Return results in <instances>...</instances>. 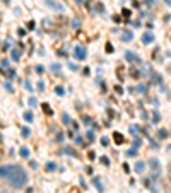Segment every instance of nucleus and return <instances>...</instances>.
Instances as JSON below:
<instances>
[{
    "label": "nucleus",
    "mask_w": 171,
    "mask_h": 193,
    "mask_svg": "<svg viewBox=\"0 0 171 193\" xmlns=\"http://www.w3.org/2000/svg\"><path fill=\"white\" fill-rule=\"evenodd\" d=\"M115 91H116V92H118V94H122V92H123V89H122V87H120V86H116V87H115Z\"/></svg>",
    "instance_id": "c756f323"
},
{
    "label": "nucleus",
    "mask_w": 171,
    "mask_h": 193,
    "mask_svg": "<svg viewBox=\"0 0 171 193\" xmlns=\"http://www.w3.org/2000/svg\"><path fill=\"white\" fill-rule=\"evenodd\" d=\"M38 89L43 91V89H45V84H43V82H39V84H38Z\"/></svg>",
    "instance_id": "f704fd0d"
},
{
    "label": "nucleus",
    "mask_w": 171,
    "mask_h": 193,
    "mask_svg": "<svg viewBox=\"0 0 171 193\" xmlns=\"http://www.w3.org/2000/svg\"><path fill=\"white\" fill-rule=\"evenodd\" d=\"M41 106H43V109H45V113H46V115H51V108H50V104H48V103H43Z\"/></svg>",
    "instance_id": "4468645a"
},
{
    "label": "nucleus",
    "mask_w": 171,
    "mask_h": 193,
    "mask_svg": "<svg viewBox=\"0 0 171 193\" xmlns=\"http://www.w3.org/2000/svg\"><path fill=\"white\" fill-rule=\"evenodd\" d=\"M28 29H34V21H29V28Z\"/></svg>",
    "instance_id": "c9c22d12"
},
{
    "label": "nucleus",
    "mask_w": 171,
    "mask_h": 193,
    "mask_svg": "<svg viewBox=\"0 0 171 193\" xmlns=\"http://www.w3.org/2000/svg\"><path fill=\"white\" fill-rule=\"evenodd\" d=\"M29 164H31V167H33V169H36V167H38V162H34V161H31Z\"/></svg>",
    "instance_id": "72a5a7b5"
},
{
    "label": "nucleus",
    "mask_w": 171,
    "mask_h": 193,
    "mask_svg": "<svg viewBox=\"0 0 171 193\" xmlns=\"http://www.w3.org/2000/svg\"><path fill=\"white\" fill-rule=\"evenodd\" d=\"M149 166H151V183H156V181H159V178H161V164H159V161L156 159V157H152L151 161H149Z\"/></svg>",
    "instance_id": "f03ea898"
},
{
    "label": "nucleus",
    "mask_w": 171,
    "mask_h": 193,
    "mask_svg": "<svg viewBox=\"0 0 171 193\" xmlns=\"http://www.w3.org/2000/svg\"><path fill=\"white\" fill-rule=\"evenodd\" d=\"M3 2H5V3H10V0H3Z\"/></svg>",
    "instance_id": "a19ab883"
},
{
    "label": "nucleus",
    "mask_w": 171,
    "mask_h": 193,
    "mask_svg": "<svg viewBox=\"0 0 171 193\" xmlns=\"http://www.w3.org/2000/svg\"><path fill=\"white\" fill-rule=\"evenodd\" d=\"M55 169H57V166H55L53 162H48L46 164V171H55Z\"/></svg>",
    "instance_id": "412c9836"
},
{
    "label": "nucleus",
    "mask_w": 171,
    "mask_h": 193,
    "mask_svg": "<svg viewBox=\"0 0 171 193\" xmlns=\"http://www.w3.org/2000/svg\"><path fill=\"white\" fill-rule=\"evenodd\" d=\"M113 138H115V144H118V145H122V144L125 142L123 135L120 133V132H115V133H113Z\"/></svg>",
    "instance_id": "423d86ee"
},
{
    "label": "nucleus",
    "mask_w": 171,
    "mask_h": 193,
    "mask_svg": "<svg viewBox=\"0 0 171 193\" xmlns=\"http://www.w3.org/2000/svg\"><path fill=\"white\" fill-rule=\"evenodd\" d=\"M10 55H12V60H14V62H19L21 57H19V51H17V50H12V53H10Z\"/></svg>",
    "instance_id": "dca6fc26"
},
{
    "label": "nucleus",
    "mask_w": 171,
    "mask_h": 193,
    "mask_svg": "<svg viewBox=\"0 0 171 193\" xmlns=\"http://www.w3.org/2000/svg\"><path fill=\"white\" fill-rule=\"evenodd\" d=\"M122 14H123L125 17H128V15H130V10H128V9H125V10H123V12H122Z\"/></svg>",
    "instance_id": "7c9ffc66"
},
{
    "label": "nucleus",
    "mask_w": 171,
    "mask_h": 193,
    "mask_svg": "<svg viewBox=\"0 0 171 193\" xmlns=\"http://www.w3.org/2000/svg\"><path fill=\"white\" fill-rule=\"evenodd\" d=\"M80 24H82V21H80V19H74V21H72V28H74V29H79V28H80Z\"/></svg>",
    "instance_id": "f8f14e48"
},
{
    "label": "nucleus",
    "mask_w": 171,
    "mask_h": 193,
    "mask_svg": "<svg viewBox=\"0 0 171 193\" xmlns=\"http://www.w3.org/2000/svg\"><path fill=\"white\" fill-rule=\"evenodd\" d=\"M130 132H132V133L135 135V133H137V132H139V128H135V127H130Z\"/></svg>",
    "instance_id": "c85d7f7f"
},
{
    "label": "nucleus",
    "mask_w": 171,
    "mask_h": 193,
    "mask_svg": "<svg viewBox=\"0 0 171 193\" xmlns=\"http://www.w3.org/2000/svg\"><path fill=\"white\" fill-rule=\"evenodd\" d=\"M45 3H46L48 7H51L53 10H58V12H63V5H62V3H57V2H53V0H45Z\"/></svg>",
    "instance_id": "20e7f679"
},
{
    "label": "nucleus",
    "mask_w": 171,
    "mask_h": 193,
    "mask_svg": "<svg viewBox=\"0 0 171 193\" xmlns=\"http://www.w3.org/2000/svg\"><path fill=\"white\" fill-rule=\"evenodd\" d=\"M55 92H57L58 96H63V94H65V89H63L62 86H57V87H55Z\"/></svg>",
    "instance_id": "f3484780"
},
{
    "label": "nucleus",
    "mask_w": 171,
    "mask_h": 193,
    "mask_svg": "<svg viewBox=\"0 0 171 193\" xmlns=\"http://www.w3.org/2000/svg\"><path fill=\"white\" fill-rule=\"evenodd\" d=\"M157 138H159V140H166V138H168V130L159 128V130H157Z\"/></svg>",
    "instance_id": "0eeeda50"
},
{
    "label": "nucleus",
    "mask_w": 171,
    "mask_h": 193,
    "mask_svg": "<svg viewBox=\"0 0 171 193\" xmlns=\"http://www.w3.org/2000/svg\"><path fill=\"white\" fill-rule=\"evenodd\" d=\"M125 58L128 60V62H137V57H135L132 51H127V53H125Z\"/></svg>",
    "instance_id": "9b49d317"
},
{
    "label": "nucleus",
    "mask_w": 171,
    "mask_h": 193,
    "mask_svg": "<svg viewBox=\"0 0 171 193\" xmlns=\"http://www.w3.org/2000/svg\"><path fill=\"white\" fill-rule=\"evenodd\" d=\"M101 144L106 147V145H108V138H106V137H103V138H101Z\"/></svg>",
    "instance_id": "bb28decb"
},
{
    "label": "nucleus",
    "mask_w": 171,
    "mask_h": 193,
    "mask_svg": "<svg viewBox=\"0 0 171 193\" xmlns=\"http://www.w3.org/2000/svg\"><path fill=\"white\" fill-rule=\"evenodd\" d=\"M19 154H21V157H24V159H28L31 152H29V149H28V147H22V149H21V152H19Z\"/></svg>",
    "instance_id": "9d476101"
},
{
    "label": "nucleus",
    "mask_w": 171,
    "mask_h": 193,
    "mask_svg": "<svg viewBox=\"0 0 171 193\" xmlns=\"http://www.w3.org/2000/svg\"><path fill=\"white\" fill-rule=\"evenodd\" d=\"M106 51H108V53H111V51H113V45H106Z\"/></svg>",
    "instance_id": "cd10ccee"
},
{
    "label": "nucleus",
    "mask_w": 171,
    "mask_h": 193,
    "mask_svg": "<svg viewBox=\"0 0 171 193\" xmlns=\"http://www.w3.org/2000/svg\"><path fill=\"white\" fill-rule=\"evenodd\" d=\"M135 154H137V149H135V147H132V149H128V150H127V156H128V157H134Z\"/></svg>",
    "instance_id": "ddd939ff"
},
{
    "label": "nucleus",
    "mask_w": 171,
    "mask_h": 193,
    "mask_svg": "<svg viewBox=\"0 0 171 193\" xmlns=\"http://www.w3.org/2000/svg\"><path fill=\"white\" fill-rule=\"evenodd\" d=\"M94 185L98 186V190H99V192H103V186H101V183H99V179H98V178H94Z\"/></svg>",
    "instance_id": "5701e85b"
},
{
    "label": "nucleus",
    "mask_w": 171,
    "mask_h": 193,
    "mask_svg": "<svg viewBox=\"0 0 171 193\" xmlns=\"http://www.w3.org/2000/svg\"><path fill=\"white\" fill-rule=\"evenodd\" d=\"M75 2H77V3H80V2H82V0H75Z\"/></svg>",
    "instance_id": "79ce46f5"
},
{
    "label": "nucleus",
    "mask_w": 171,
    "mask_h": 193,
    "mask_svg": "<svg viewBox=\"0 0 171 193\" xmlns=\"http://www.w3.org/2000/svg\"><path fill=\"white\" fill-rule=\"evenodd\" d=\"M122 39H123V41H132V39H134V34H132L130 31H123V34H122Z\"/></svg>",
    "instance_id": "1a4fd4ad"
},
{
    "label": "nucleus",
    "mask_w": 171,
    "mask_h": 193,
    "mask_svg": "<svg viewBox=\"0 0 171 193\" xmlns=\"http://www.w3.org/2000/svg\"><path fill=\"white\" fill-rule=\"evenodd\" d=\"M140 144H142V140H140V138H135V140H134V147H135V149H139Z\"/></svg>",
    "instance_id": "b1692460"
},
{
    "label": "nucleus",
    "mask_w": 171,
    "mask_h": 193,
    "mask_svg": "<svg viewBox=\"0 0 171 193\" xmlns=\"http://www.w3.org/2000/svg\"><path fill=\"white\" fill-rule=\"evenodd\" d=\"M152 41H154L152 32H145V34L142 36V43H144V45H149V43H152Z\"/></svg>",
    "instance_id": "39448f33"
},
{
    "label": "nucleus",
    "mask_w": 171,
    "mask_h": 193,
    "mask_svg": "<svg viewBox=\"0 0 171 193\" xmlns=\"http://www.w3.org/2000/svg\"><path fill=\"white\" fill-rule=\"evenodd\" d=\"M0 176L5 178L14 188H22L28 181V174L26 171L17 166V164H12V166H0Z\"/></svg>",
    "instance_id": "f257e3e1"
},
{
    "label": "nucleus",
    "mask_w": 171,
    "mask_h": 193,
    "mask_svg": "<svg viewBox=\"0 0 171 193\" xmlns=\"http://www.w3.org/2000/svg\"><path fill=\"white\" fill-rule=\"evenodd\" d=\"M123 171H125V173H128V171H130V167H128L127 164H123Z\"/></svg>",
    "instance_id": "58836bf2"
},
{
    "label": "nucleus",
    "mask_w": 171,
    "mask_h": 193,
    "mask_svg": "<svg viewBox=\"0 0 171 193\" xmlns=\"http://www.w3.org/2000/svg\"><path fill=\"white\" fill-rule=\"evenodd\" d=\"M29 135H31V130H29V128H26V127H24V128H22V137H24V138H28V137H29Z\"/></svg>",
    "instance_id": "a211bd4d"
},
{
    "label": "nucleus",
    "mask_w": 171,
    "mask_h": 193,
    "mask_svg": "<svg viewBox=\"0 0 171 193\" xmlns=\"http://www.w3.org/2000/svg\"><path fill=\"white\" fill-rule=\"evenodd\" d=\"M43 70H45V68H43L41 65H38V67H36V72H38V74H43Z\"/></svg>",
    "instance_id": "a878e982"
},
{
    "label": "nucleus",
    "mask_w": 171,
    "mask_h": 193,
    "mask_svg": "<svg viewBox=\"0 0 171 193\" xmlns=\"http://www.w3.org/2000/svg\"><path fill=\"white\" fill-rule=\"evenodd\" d=\"M68 67H70L72 70H79V68H77V65H74V63H68Z\"/></svg>",
    "instance_id": "2f4dec72"
},
{
    "label": "nucleus",
    "mask_w": 171,
    "mask_h": 193,
    "mask_svg": "<svg viewBox=\"0 0 171 193\" xmlns=\"http://www.w3.org/2000/svg\"><path fill=\"white\" fill-rule=\"evenodd\" d=\"M51 70L57 72V74H60V65H58V63H53V65H51Z\"/></svg>",
    "instance_id": "aec40b11"
},
{
    "label": "nucleus",
    "mask_w": 171,
    "mask_h": 193,
    "mask_svg": "<svg viewBox=\"0 0 171 193\" xmlns=\"http://www.w3.org/2000/svg\"><path fill=\"white\" fill-rule=\"evenodd\" d=\"M26 193H33V188H28V192Z\"/></svg>",
    "instance_id": "ea45409f"
},
{
    "label": "nucleus",
    "mask_w": 171,
    "mask_h": 193,
    "mask_svg": "<svg viewBox=\"0 0 171 193\" xmlns=\"http://www.w3.org/2000/svg\"><path fill=\"white\" fill-rule=\"evenodd\" d=\"M137 91H139V92H144V91H145V86H139Z\"/></svg>",
    "instance_id": "473e14b6"
},
{
    "label": "nucleus",
    "mask_w": 171,
    "mask_h": 193,
    "mask_svg": "<svg viewBox=\"0 0 171 193\" xmlns=\"http://www.w3.org/2000/svg\"><path fill=\"white\" fill-rule=\"evenodd\" d=\"M99 161H101V162L104 164V166H109V159H108V157H106V156H103V157H101Z\"/></svg>",
    "instance_id": "4be33fe9"
},
{
    "label": "nucleus",
    "mask_w": 171,
    "mask_h": 193,
    "mask_svg": "<svg viewBox=\"0 0 171 193\" xmlns=\"http://www.w3.org/2000/svg\"><path fill=\"white\" fill-rule=\"evenodd\" d=\"M157 121H159V113L154 109V123H157Z\"/></svg>",
    "instance_id": "393cba45"
},
{
    "label": "nucleus",
    "mask_w": 171,
    "mask_h": 193,
    "mask_svg": "<svg viewBox=\"0 0 171 193\" xmlns=\"http://www.w3.org/2000/svg\"><path fill=\"white\" fill-rule=\"evenodd\" d=\"M62 120H63V123H65V125H68V123H70V116H68L67 113H63V115H62Z\"/></svg>",
    "instance_id": "6ab92c4d"
},
{
    "label": "nucleus",
    "mask_w": 171,
    "mask_h": 193,
    "mask_svg": "<svg viewBox=\"0 0 171 193\" xmlns=\"http://www.w3.org/2000/svg\"><path fill=\"white\" fill-rule=\"evenodd\" d=\"M134 169H135V173H142L144 169H145V162H142V161H139V162L134 166Z\"/></svg>",
    "instance_id": "6e6552de"
},
{
    "label": "nucleus",
    "mask_w": 171,
    "mask_h": 193,
    "mask_svg": "<svg viewBox=\"0 0 171 193\" xmlns=\"http://www.w3.org/2000/svg\"><path fill=\"white\" fill-rule=\"evenodd\" d=\"M62 140H63V135L58 133V137H57V142H62Z\"/></svg>",
    "instance_id": "e433bc0d"
},
{
    "label": "nucleus",
    "mask_w": 171,
    "mask_h": 193,
    "mask_svg": "<svg viewBox=\"0 0 171 193\" xmlns=\"http://www.w3.org/2000/svg\"><path fill=\"white\" fill-rule=\"evenodd\" d=\"M24 120H26V121H29V123L33 121V113H31V111H26V113H24Z\"/></svg>",
    "instance_id": "2eb2a0df"
},
{
    "label": "nucleus",
    "mask_w": 171,
    "mask_h": 193,
    "mask_svg": "<svg viewBox=\"0 0 171 193\" xmlns=\"http://www.w3.org/2000/svg\"><path fill=\"white\" fill-rule=\"evenodd\" d=\"M74 53H75V58L77 60H84L86 57H87V51H86V48L84 46H75V50H74Z\"/></svg>",
    "instance_id": "7ed1b4c3"
},
{
    "label": "nucleus",
    "mask_w": 171,
    "mask_h": 193,
    "mask_svg": "<svg viewBox=\"0 0 171 193\" xmlns=\"http://www.w3.org/2000/svg\"><path fill=\"white\" fill-rule=\"evenodd\" d=\"M29 104H31V106H34V104H36V99H34V97H31V99H29Z\"/></svg>",
    "instance_id": "4c0bfd02"
}]
</instances>
